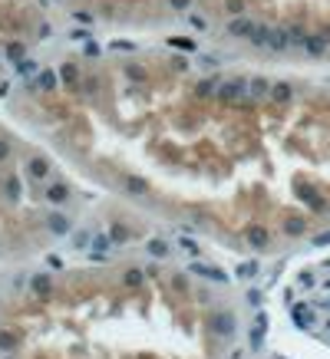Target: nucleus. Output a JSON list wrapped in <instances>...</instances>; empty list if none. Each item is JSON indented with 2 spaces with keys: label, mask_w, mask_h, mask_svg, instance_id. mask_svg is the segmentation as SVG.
Here are the masks:
<instances>
[{
  "label": "nucleus",
  "mask_w": 330,
  "mask_h": 359,
  "mask_svg": "<svg viewBox=\"0 0 330 359\" xmlns=\"http://www.w3.org/2000/svg\"><path fill=\"white\" fill-rule=\"evenodd\" d=\"M291 293H300V300H291V320L330 340V260L320 270H304Z\"/></svg>",
  "instance_id": "nucleus-1"
},
{
  "label": "nucleus",
  "mask_w": 330,
  "mask_h": 359,
  "mask_svg": "<svg viewBox=\"0 0 330 359\" xmlns=\"http://www.w3.org/2000/svg\"><path fill=\"white\" fill-rule=\"evenodd\" d=\"M251 30H255V23H251L248 17H238V20H231V23H228L231 37H251Z\"/></svg>",
  "instance_id": "nucleus-2"
},
{
  "label": "nucleus",
  "mask_w": 330,
  "mask_h": 359,
  "mask_svg": "<svg viewBox=\"0 0 330 359\" xmlns=\"http://www.w3.org/2000/svg\"><path fill=\"white\" fill-rule=\"evenodd\" d=\"M327 46H330V37H327V33H320V37H307L304 50H307V53H314V56H320V53L327 50Z\"/></svg>",
  "instance_id": "nucleus-3"
},
{
  "label": "nucleus",
  "mask_w": 330,
  "mask_h": 359,
  "mask_svg": "<svg viewBox=\"0 0 330 359\" xmlns=\"http://www.w3.org/2000/svg\"><path fill=\"white\" fill-rule=\"evenodd\" d=\"M251 46H268L271 43V30L268 26H261V23H255V30H251Z\"/></svg>",
  "instance_id": "nucleus-4"
},
{
  "label": "nucleus",
  "mask_w": 330,
  "mask_h": 359,
  "mask_svg": "<svg viewBox=\"0 0 330 359\" xmlns=\"http://www.w3.org/2000/svg\"><path fill=\"white\" fill-rule=\"evenodd\" d=\"M241 89H244V82L231 79V82H221V86H218V96H221V99H238V96H241Z\"/></svg>",
  "instance_id": "nucleus-5"
},
{
  "label": "nucleus",
  "mask_w": 330,
  "mask_h": 359,
  "mask_svg": "<svg viewBox=\"0 0 330 359\" xmlns=\"http://www.w3.org/2000/svg\"><path fill=\"white\" fill-rule=\"evenodd\" d=\"M271 50H287V46H291V33L287 30H271Z\"/></svg>",
  "instance_id": "nucleus-6"
},
{
  "label": "nucleus",
  "mask_w": 330,
  "mask_h": 359,
  "mask_svg": "<svg viewBox=\"0 0 330 359\" xmlns=\"http://www.w3.org/2000/svg\"><path fill=\"white\" fill-rule=\"evenodd\" d=\"M60 79L66 82V86H73V82L80 79V73H76V66H73V63H63V66H60Z\"/></svg>",
  "instance_id": "nucleus-7"
},
{
  "label": "nucleus",
  "mask_w": 330,
  "mask_h": 359,
  "mask_svg": "<svg viewBox=\"0 0 330 359\" xmlns=\"http://www.w3.org/2000/svg\"><path fill=\"white\" fill-rule=\"evenodd\" d=\"M271 96H274L277 102L291 99V86H287V82H274V86H271Z\"/></svg>",
  "instance_id": "nucleus-8"
},
{
  "label": "nucleus",
  "mask_w": 330,
  "mask_h": 359,
  "mask_svg": "<svg viewBox=\"0 0 330 359\" xmlns=\"http://www.w3.org/2000/svg\"><path fill=\"white\" fill-rule=\"evenodd\" d=\"M168 46H175V50H185V53L198 50V46H195L192 40H185V37H172V40H168Z\"/></svg>",
  "instance_id": "nucleus-9"
},
{
  "label": "nucleus",
  "mask_w": 330,
  "mask_h": 359,
  "mask_svg": "<svg viewBox=\"0 0 330 359\" xmlns=\"http://www.w3.org/2000/svg\"><path fill=\"white\" fill-rule=\"evenodd\" d=\"M40 86H43L46 93H53V89H56V73H50V69H43V73H40Z\"/></svg>",
  "instance_id": "nucleus-10"
},
{
  "label": "nucleus",
  "mask_w": 330,
  "mask_h": 359,
  "mask_svg": "<svg viewBox=\"0 0 330 359\" xmlns=\"http://www.w3.org/2000/svg\"><path fill=\"white\" fill-rule=\"evenodd\" d=\"M46 198H50V201H56V205H60V201H66V188H63V185H53L50 191H46Z\"/></svg>",
  "instance_id": "nucleus-11"
},
{
  "label": "nucleus",
  "mask_w": 330,
  "mask_h": 359,
  "mask_svg": "<svg viewBox=\"0 0 330 359\" xmlns=\"http://www.w3.org/2000/svg\"><path fill=\"white\" fill-rule=\"evenodd\" d=\"M7 56H10L13 63H23V46H20V43H10V46H7Z\"/></svg>",
  "instance_id": "nucleus-12"
},
{
  "label": "nucleus",
  "mask_w": 330,
  "mask_h": 359,
  "mask_svg": "<svg viewBox=\"0 0 330 359\" xmlns=\"http://www.w3.org/2000/svg\"><path fill=\"white\" fill-rule=\"evenodd\" d=\"M287 33H291V43H294V46H304V43H307V37H304V30H300V26H294V30H287Z\"/></svg>",
  "instance_id": "nucleus-13"
},
{
  "label": "nucleus",
  "mask_w": 330,
  "mask_h": 359,
  "mask_svg": "<svg viewBox=\"0 0 330 359\" xmlns=\"http://www.w3.org/2000/svg\"><path fill=\"white\" fill-rule=\"evenodd\" d=\"M264 89H268V82H264V79H251V86H248V96H261Z\"/></svg>",
  "instance_id": "nucleus-14"
},
{
  "label": "nucleus",
  "mask_w": 330,
  "mask_h": 359,
  "mask_svg": "<svg viewBox=\"0 0 330 359\" xmlns=\"http://www.w3.org/2000/svg\"><path fill=\"white\" fill-rule=\"evenodd\" d=\"M30 172H33V178H43V175H46V165H43L40 158H33V161H30Z\"/></svg>",
  "instance_id": "nucleus-15"
},
{
  "label": "nucleus",
  "mask_w": 330,
  "mask_h": 359,
  "mask_svg": "<svg viewBox=\"0 0 330 359\" xmlns=\"http://www.w3.org/2000/svg\"><path fill=\"white\" fill-rule=\"evenodd\" d=\"M33 69H37V63H33V60H23V63H17V73H20V76H30Z\"/></svg>",
  "instance_id": "nucleus-16"
},
{
  "label": "nucleus",
  "mask_w": 330,
  "mask_h": 359,
  "mask_svg": "<svg viewBox=\"0 0 330 359\" xmlns=\"http://www.w3.org/2000/svg\"><path fill=\"white\" fill-rule=\"evenodd\" d=\"M212 89H215V79H205V82H198L195 93H198V96H212Z\"/></svg>",
  "instance_id": "nucleus-17"
},
{
  "label": "nucleus",
  "mask_w": 330,
  "mask_h": 359,
  "mask_svg": "<svg viewBox=\"0 0 330 359\" xmlns=\"http://www.w3.org/2000/svg\"><path fill=\"white\" fill-rule=\"evenodd\" d=\"M129 191L142 195V191H145V181H142V178H129Z\"/></svg>",
  "instance_id": "nucleus-18"
},
{
  "label": "nucleus",
  "mask_w": 330,
  "mask_h": 359,
  "mask_svg": "<svg viewBox=\"0 0 330 359\" xmlns=\"http://www.w3.org/2000/svg\"><path fill=\"white\" fill-rule=\"evenodd\" d=\"M251 241H255V244H264V241H268V234H264L261 228H255V231H251Z\"/></svg>",
  "instance_id": "nucleus-19"
},
{
  "label": "nucleus",
  "mask_w": 330,
  "mask_h": 359,
  "mask_svg": "<svg viewBox=\"0 0 330 359\" xmlns=\"http://www.w3.org/2000/svg\"><path fill=\"white\" fill-rule=\"evenodd\" d=\"M149 251H152V254H159V257H162V254H165V251H168V247H165V244H162V241H152V244H149Z\"/></svg>",
  "instance_id": "nucleus-20"
},
{
  "label": "nucleus",
  "mask_w": 330,
  "mask_h": 359,
  "mask_svg": "<svg viewBox=\"0 0 330 359\" xmlns=\"http://www.w3.org/2000/svg\"><path fill=\"white\" fill-rule=\"evenodd\" d=\"M224 7H228V13H241V10H244V4H241V0H228Z\"/></svg>",
  "instance_id": "nucleus-21"
},
{
  "label": "nucleus",
  "mask_w": 330,
  "mask_h": 359,
  "mask_svg": "<svg viewBox=\"0 0 330 359\" xmlns=\"http://www.w3.org/2000/svg\"><path fill=\"white\" fill-rule=\"evenodd\" d=\"M50 224H53V231H60V234H63V231H66V228H69V224H66V221H63V217H50Z\"/></svg>",
  "instance_id": "nucleus-22"
},
{
  "label": "nucleus",
  "mask_w": 330,
  "mask_h": 359,
  "mask_svg": "<svg viewBox=\"0 0 330 359\" xmlns=\"http://www.w3.org/2000/svg\"><path fill=\"white\" fill-rule=\"evenodd\" d=\"M76 20H80V23H93V13L89 10H76Z\"/></svg>",
  "instance_id": "nucleus-23"
},
{
  "label": "nucleus",
  "mask_w": 330,
  "mask_h": 359,
  "mask_svg": "<svg viewBox=\"0 0 330 359\" xmlns=\"http://www.w3.org/2000/svg\"><path fill=\"white\" fill-rule=\"evenodd\" d=\"M7 191H10V198H17V195H20V185H17V178H10V181H7Z\"/></svg>",
  "instance_id": "nucleus-24"
},
{
  "label": "nucleus",
  "mask_w": 330,
  "mask_h": 359,
  "mask_svg": "<svg viewBox=\"0 0 330 359\" xmlns=\"http://www.w3.org/2000/svg\"><path fill=\"white\" fill-rule=\"evenodd\" d=\"M188 20H192V26H195V30H205V20H201L198 13H192V17H188Z\"/></svg>",
  "instance_id": "nucleus-25"
},
{
  "label": "nucleus",
  "mask_w": 330,
  "mask_h": 359,
  "mask_svg": "<svg viewBox=\"0 0 330 359\" xmlns=\"http://www.w3.org/2000/svg\"><path fill=\"white\" fill-rule=\"evenodd\" d=\"M139 280H142V273H139V270H129V273H125V284H139Z\"/></svg>",
  "instance_id": "nucleus-26"
},
{
  "label": "nucleus",
  "mask_w": 330,
  "mask_h": 359,
  "mask_svg": "<svg viewBox=\"0 0 330 359\" xmlns=\"http://www.w3.org/2000/svg\"><path fill=\"white\" fill-rule=\"evenodd\" d=\"M112 50H132V43H125V40H116V43H112Z\"/></svg>",
  "instance_id": "nucleus-27"
},
{
  "label": "nucleus",
  "mask_w": 330,
  "mask_h": 359,
  "mask_svg": "<svg viewBox=\"0 0 330 359\" xmlns=\"http://www.w3.org/2000/svg\"><path fill=\"white\" fill-rule=\"evenodd\" d=\"M172 7H175V10H185V7H188V0H172Z\"/></svg>",
  "instance_id": "nucleus-28"
},
{
  "label": "nucleus",
  "mask_w": 330,
  "mask_h": 359,
  "mask_svg": "<svg viewBox=\"0 0 330 359\" xmlns=\"http://www.w3.org/2000/svg\"><path fill=\"white\" fill-rule=\"evenodd\" d=\"M10 155V149H7V142H0V158H7Z\"/></svg>",
  "instance_id": "nucleus-29"
}]
</instances>
